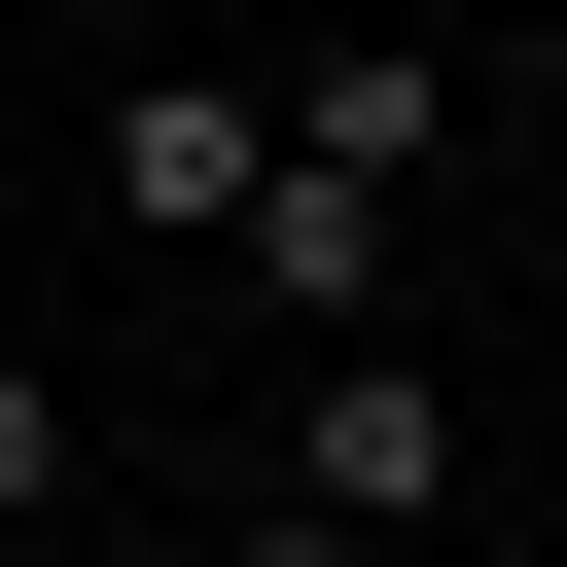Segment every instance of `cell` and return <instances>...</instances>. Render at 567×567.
Instances as JSON below:
<instances>
[{
    "instance_id": "cell-1",
    "label": "cell",
    "mask_w": 567,
    "mask_h": 567,
    "mask_svg": "<svg viewBox=\"0 0 567 567\" xmlns=\"http://www.w3.org/2000/svg\"><path fill=\"white\" fill-rule=\"evenodd\" d=\"M284 496H319V532H425V496H461V390H425L390 319H319V390H284Z\"/></svg>"
},
{
    "instance_id": "cell-2",
    "label": "cell",
    "mask_w": 567,
    "mask_h": 567,
    "mask_svg": "<svg viewBox=\"0 0 567 567\" xmlns=\"http://www.w3.org/2000/svg\"><path fill=\"white\" fill-rule=\"evenodd\" d=\"M390 213H425V177H319V142H248V213H213V284H248L284 354H319V319H390Z\"/></svg>"
},
{
    "instance_id": "cell-3",
    "label": "cell",
    "mask_w": 567,
    "mask_h": 567,
    "mask_svg": "<svg viewBox=\"0 0 567 567\" xmlns=\"http://www.w3.org/2000/svg\"><path fill=\"white\" fill-rule=\"evenodd\" d=\"M248 142H284L248 71H106V248H177V284H213V213H248Z\"/></svg>"
},
{
    "instance_id": "cell-4",
    "label": "cell",
    "mask_w": 567,
    "mask_h": 567,
    "mask_svg": "<svg viewBox=\"0 0 567 567\" xmlns=\"http://www.w3.org/2000/svg\"><path fill=\"white\" fill-rule=\"evenodd\" d=\"M71 532V354H0V567Z\"/></svg>"
}]
</instances>
